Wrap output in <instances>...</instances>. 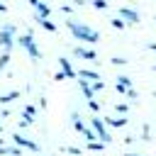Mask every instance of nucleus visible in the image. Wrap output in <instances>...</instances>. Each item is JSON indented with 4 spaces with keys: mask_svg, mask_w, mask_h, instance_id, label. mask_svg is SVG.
Returning a JSON list of instances; mask_svg holds the SVG:
<instances>
[{
    "mask_svg": "<svg viewBox=\"0 0 156 156\" xmlns=\"http://www.w3.org/2000/svg\"><path fill=\"white\" fill-rule=\"evenodd\" d=\"M66 27H68V29H71V34H73L76 39H80V41H88V44L100 41V34H98L95 29L85 27V24H78V22H73V20H66Z\"/></svg>",
    "mask_w": 156,
    "mask_h": 156,
    "instance_id": "nucleus-1",
    "label": "nucleus"
},
{
    "mask_svg": "<svg viewBox=\"0 0 156 156\" xmlns=\"http://www.w3.org/2000/svg\"><path fill=\"white\" fill-rule=\"evenodd\" d=\"M17 41H20V46H24V49L29 51L32 58H41V51H39V46L34 44V37H32V34H22Z\"/></svg>",
    "mask_w": 156,
    "mask_h": 156,
    "instance_id": "nucleus-2",
    "label": "nucleus"
},
{
    "mask_svg": "<svg viewBox=\"0 0 156 156\" xmlns=\"http://www.w3.org/2000/svg\"><path fill=\"white\" fill-rule=\"evenodd\" d=\"M90 124H93L95 134L100 136V141H102V144H110V134H107V129H105V122H102L100 117H93V122H90Z\"/></svg>",
    "mask_w": 156,
    "mask_h": 156,
    "instance_id": "nucleus-3",
    "label": "nucleus"
},
{
    "mask_svg": "<svg viewBox=\"0 0 156 156\" xmlns=\"http://www.w3.org/2000/svg\"><path fill=\"white\" fill-rule=\"evenodd\" d=\"M12 34H15V27H12V24H5V27L0 29V44H2L5 49H12Z\"/></svg>",
    "mask_w": 156,
    "mask_h": 156,
    "instance_id": "nucleus-4",
    "label": "nucleus"
},
{
    "mask_svg": "<svg viewBox=\"0 0 156 156\" xmlns=\"http://www.w3.org/2000/svg\"><path fill=\"white\" fill-rule=\"evenodd\" d=\"M119 20H124L129 24H136L139 22V12L132 10V7H119Z\"/></svg>",
    "mask_w": 156,
    "mask_h": 156,
    "instance_id": "nucleus-5",
    "label": "nucleus"
},
{
    "mask_svg": "<svg viewBox=\"0 0 156 156\" xmlns=\"http://www.w3.org/2000/svg\"><path fill=\"white\" fill-rule=\"evenodd\" d=\"M73 54L80 56V58H85V61H98V54H95L93 49H85V46H76Z\"/></svg>",
    "mask_w": 156,
    "mask_h": 156,
    "instance_id": "nucleus-6",
    "label": "nucleus"
},
{
    "mask_svg": "<svg viewBox=\"0 0 156 156\" xmlns=\"http://www.w3.org/2000/svg\"><path fill=\"white\" fill-rule=\"evenodd\" d=\"M58 63H61V68H63V76H66V78H78V73L73 71V66H71V61H68L66 56H61V58H58Z\"/></svg>",
    "mask_w": 156,
    "mask_h": 156,
    "instance_id": "nucleus-7",
    "label": "nucleus"
},
{
    "mask_svg": "<svg viewBox=\"0 0 156 156\" xmlns=\"http://www.w3.org/2000/svg\"><path fill=\"white\" fill-rule=\"evenodd\" d=\"M78 85H80V90H83V95H85V100H93V95H95V90H93V85H90L88 80H83V78H78Z\"/></svg>",
    "mask_w": 156,
    "mask_h": 156,
    "instance_id": "nucleus-8",
    "label": "nucleus"
},
{
    "mask_svg": "<svg viewBox=\"0 0 156 156\" xmlns=\"http://www.w3.org/2000/svg\"><path fill=\"white\" fill-rule=\"evenodd\" d=\"M78 78H83V80H100V76H98V71H88V68H83V71H78Z\"/></svg>",
    "mask_w": 156,
    "mask_h": 156,
    "instance_id": "nucleus-9",
    "label": "nucleus"
},
{
    "mask_svg": "<svg viewBox=\"0 0 156 156\" xmlns=\"http://www.w3.org/2000/svg\"><path fill=\"white\" fill-rule=\"evenodd\" d=\"M15 141H17L20 146H27L29 151H39V146H37L34 141H29V139H24V136H20V134H15Z\"/></svg>",
    "mask_w": 156,
    "mask_h": 156,
    "instance_id": "nucleus-10",
    "label": "nucleus"
},
{
    "mask_svg": "<svg viewBox=\"0 0 156 156\" xmlns=\"http://www.w3.org/2000/svg\"><path fill=\"white\" fill-rule=\"evenodd\" d=\"M34 7H37V17H46V20H49V15H51V10H49V5H44V2L39 0V2L34 5Z\"/></svg>",
    "mask_w": 156,
    "mask_h": 156,
    "instance_id": "nucleus-11",
    "label": "nucleus"
},
{
    "mask_svg": "<svg viewBox=\"0 0 156 156\" xmlns=\"http://www.w3.org/2000/svg\"><path fill=\"white\" fill-rule=\"evenodd\" d=\"M105 122H107L110 127H124V124H127V117H107Z\"/></svg>",
    "mask_w": 156,
    "mask_h": 156,
    "instance_id": "nucleus-12",
    "label": "nucleus"
},
{
    "mask_svg": "<svg viewBox=\"0 0 156 156\" xmlns=\"http://www.w3.org/2000/svg\"><path fill=\"white\" fill-rule=\"evenodd\" d=\"M37 22H39L44 29H49V32H56V24H54V22H49L46 17H37Z\"/></svg>",
    "mask_w": 156,
    "mask_h": 156,
    "instance_id": "nucleus-13",
    "label": "nucleus"
},
{
    "mask_svg": "<svg viewBox=\"0 0 156 156\" xmlns=\"http://www.w3.org/2000/svg\"><path fill=\"white\" fill-rule=\"evenodd\" d=\"M88 149H90V151H102L105 144H102V141H88Z\"/></svg>",
    "mask_w": 156,
    "mask_h": 156,
    "instance_id": "nucleus-14",
    "label": "nucleus"
},
{
    "mask_svg": "<svg viewBox=\"0 0 156 156\" xmlns=\"http://www.w3.org/2000/svg\"><path fill=\"white\" fill-rule=\"evenodd\" d=\"M15 98H20L17 90H12V93H7V95H0V102H10V100H15Z\"/></svg>",
    "mask_w": 156,
    "mask_h": 156,
    "instance_id": "nucleus-15",
    "label": "nucleus"
},
{
    "mask_svg": "<svg viewBox=\"0 0 156 156\" xmlns=\"http://www.w3.org/2000/svg\"><path fill=\"white\" fill-rule=\"evenodd\" d=\"M117 83L124 88H132V78H127V76H117Z\"/></svg>",
    "mask_w": 156,
    "mask_h": 156,
    "instance_id": "nucleus-16",
    "label": "nucleus"
},
{
    "mask_svg": "<svg viewBox=\"0 0 156 156\" xmlns=\"http://www.w3.org/2000/svg\"><path fill=\"white\" fill-rule=\"evenodd\" d=\"M112 27H115V29H124V27H127V22H124V20H119V17H115V20H112Z\"/></svg>",
    "mask_w": 156,
    "mask_h": 156,
    "instance_id": "nucleus-17",
    "label": "nucleus"
},
{
    "mask_svg": "<svg viewBox=\"0 0 156 156\" xmlns=\"http://www.w3.org/2000/svg\"><path fill=\"white\" fill-rule=\"evenodd\" d=\"M115 112H117V115H127V112H129V105H124V102H119V105L115 107Z\"/></svg>",
    "mask_w": 156,
    "mask_h": 156,
    "instance_id": "nucleus-18",
    "label": "nucleus"
},
{
    "mask_svg": "<svg viewBox=\"0 0 156 156\" xmlns=\"http://www.w3.org/2000/svg\"><path fill=\"white\" fill-rule=\"evenodd\" d=\"M93 7L95 10H105L107 7V0H93Z\"/></svg>",
    "mask_w": 156,
    "mask_h": 156,
    "instance_id": "nucleus-19",
    "label": "nucleus"
},
{
    "mask_svg": "<svg viewBox=\"0 0 156 156\" xmlns=\"http://www.w3.org/2000/svg\"><path fill=\"white\" fill-rule=\"evenodd\" d=\"M112 63H117V66H124V63H127V58H122V56H115V58H112Z\"/></svg>",
    "mask_w": 156,
    "mask_h": 156,
    "instance_id": "nucleus-20",
    "label": "nucleus"
},
{
    "mask_svg": "<svg viewBox=\"0 0 156 156\" xmlns=\"http://www.w3.org/2000/svg\"><path fill=\"white\" fill-rule=\"evenodd\" d=\"M102 88H105V83H102V80H95V83H93V90H95V93H98V90H102Z\"/></svg>",
    "mask_w": 156,
    "mask_h": 156,
    "instance_id": "nucleus-21",
    "label": "nucleus"
},
{
    "mask_svg": "<svg viewBox=\"0 0 156 156\" xmlns=\"http://www.w3.org/2000/svg\"><path fill=\"white\" fill-rule=\"evenodd\" d=\"M124 95H127V98H132V100H136V98H139V95H136V90H132V88H127V93H124Z\"/></svg>",
    "mask_w": 156,
    "mask_h": 156,
    "instance_id": "nucleus-22",
    "label": "nucleus"
},
{
    "mask_svg": "<svg viewBox=\"0 0 156 156\" xmlns=\"http://www.w3.org/2000/svg\"><path fill=\"white\" fill-rule=\"evenodd\" d=\"M88 107H90V110H93V112H98V110H100V105H98V102H95V100H88Z\"/></svg>",
    "mask_w": 156,
    "mask_h": 156,
    "instance_id": "nucleus-23",
    "label": "nucleus"
},
{
    "mask_svg": "<svg viewBox=\"0 0 156 156\" xmlns=\"http://www.w3.org/2000/svg\"><path fill=\"white\" fill-rule=\"evenodd\" d=\"M73 2H76V5H85V0H73Z\"/></svg>",
    "mask_w": 156,
    "mask_h": 156,
    "instance_id": "nucleus-24",
    "label": "nucleus"
},
{
    "mask_svg": "<svg viewBox=\"0 0 156 156\" xmlns=\"http://www.w3.org/2000/svg\"><path fill=\"white\" fill-rule=\"evenodd\" d=\"M149 49H151V51H156V44H154V41H151V44H149Z\"/></svg>",
    "mask_w": 156,
    "mask_h": 156,
    "instance_id": "nucleus-25",
    "label": "nucleus"
},
{
    "mask_svg": "<svg viewBox=\"0 0 156 156\" xmlns=\"http://www.w3.org/2000/svg\"><path fill=\"white\" fill-rule=\"evenodd\" d=\"M5 10H7V7H5V5H2V2H0V12H5Z\"/></svg>",
    "mask_w": 156,
    "mask_h": 156,
    "instance_id": "nucleus-26",
    "label": "nucleus"
},
{
    "mask_svg": "<svg viewBox=\"0 0 156 156\" xmlns=\"http://www.w3.org/2000/svg\"><path fill=\"white\" fill-rule=\"evenodd\" d=\"M29 2H32V5H37V2H39V0H29Z\"/></svg>",
    "mask_w": 156,
    "mask_h": 156,
    "instance_id": "nucleus-27",
    "label": "nucleus"
},
{
    "mask_svg": "<svg viewBox=\"0 0 156 156\" xmlns=\"http://www.w3.org/2000/svg\"><path fill=\"white\" fill-rule=\"evenodd\" d=\"M127 156H139V154H127Z\"/></svg>",
    "mask_w": 156,
    "mask_h": 156,
    "instance_id": "nucleus-28",
    "label": "nucleus"
},
{
    "mask_svg": "<svg viewBox=\"0 0 156 156\" xmlns=\"http://www.w3.org/2000/svg\"><path fill=\"white\" fill-rule=\"evenodd\" d=\"M154 98H156V93H154Z\"/></svg>",
    "mask_w": 156,
    "mask_h": 156,
    "instance_id": "nucleus-29",
    "label": "nucleus"
},
{
    "mask_svg": "<svg viewBox=\"0 0 156 156\" xmlns=\"http://www.w3.org/2000/svg\"><path fill=\"white\" fill-rule=\"evenodd\" d=\"M154 68H156V66H154Z\"/></svg>",
    "mask_w": 156,
    "mask_h": 156,
    "instance_id": "nucleus-30",
    "label": "nucleus"
}]
</instances>
